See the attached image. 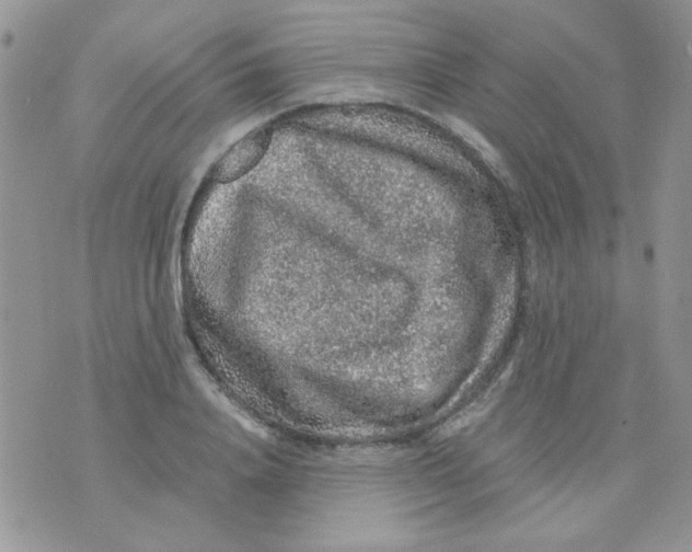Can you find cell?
Returning <instances> with one entry per match:
<instances>
[{"instance_id": "1", "label": "cell", "mask_w": 692, "mask_h": 552, "mask_svg": "<svg viewBox=\"0 0 692 552\" xmlns=\"http://www.w3.org/2000/svg\"><path fill=\"white\" fill-rule=\"evenodd\" d=\"M273 127H258L235 142L215 164L212 177L218 182L233 181L250 171L265 154Z\"/></svg>"}]
</instances>
